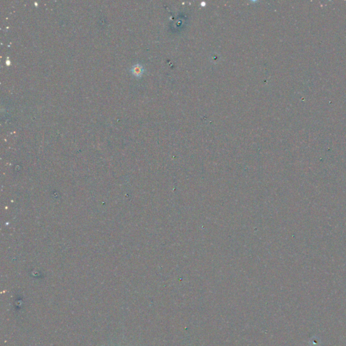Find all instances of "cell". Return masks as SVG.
I'll return each mask as SVG.
<instances>
[{"mask_svg":"<svg viewBox=\"0 0 346 346\" xmlns=\"http://www.w3.org/2000/svg\"><path fill=\"white\" fill-rule=\"evenodd\" d=\"M132 72L137 76H140V75L142 74L143 72V68L142 65L136 64L133 66V67L132 68Z\"/></svg>","mask_w":346,"mask_h":346,"instance_id":"6da1fadb","label":"cell"}]
</instances>
